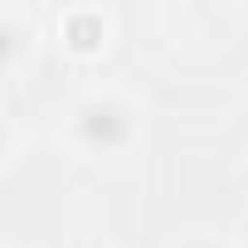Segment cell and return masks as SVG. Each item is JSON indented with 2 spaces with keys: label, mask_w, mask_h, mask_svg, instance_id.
Returning <instances> with one entry per match:
<instances>
[{
  "label": "cell",
  "mask_w": 248,
  "mask_h": 248,
  "mask_svg": "<svg viewBox=\"0 0 248 248\" xmlns=\"http://www.w3.org/2000/svg\"><path fill=\"white\" fill-rule=\"evenodd\" d=\"M63 141L83 161H117L141 141V107L122 88H88L63 117Z\"/></svg>",
  "instance_id": "cell-1"
},
{
  "label": "cell",
  "mask_w": 248,
  "mask_h": 248,
  "mask_svg": "<svg viewBox=\"0 0 248 248\" xmlns=\"http://www.w3.org/2000/svg\"><path fill=\"white\" fill-rule=\"evenodd\" d=\"M54 39H59L63 59L97 63L112 49V39H117V20H112L107 5H88V0H83V5H63L54 15Z\"/></svg>",
  "instance_id": "cell-2"
},
{
  "label": "cell",
  "mask_w": 248,
  "mask_h": 248,
  "mask_svg": "<svg viewBox=\"0 0 248 248\" xmlns=\"http://www.w3.org/2000/svg\"><path fill=\"white\" fill-rule=\"evenodd\" d=\"M34 49V15L25 5H0V78L20 73Z\"/></svg>",
  "instance_id": "cell-3"
},
{
  "label": "cell",
  "mask_w": 248,
  "mask_h": 248,
  "mask_svg": "<svg viewBox=\"0 0 248 248\" xmlns=\"http://www.w3.org/2000/svg\"><path fill=\"white\" fill-rule=\"evenodd\" d=\"M15 161V127H10V117L0 112V170H10Z\"/></svg>",
  "instance_id": "cell-4"
},
{
  "label": "cell",
  "mask_w": 248,
  "mask_h": 248,
  "mask_svg": "<svg viewBox=\"0 0 248 248\" xmlns=\"http://www.w3.org/2000/svg\"><path fill=\"white\" fill-rule=\"evenodd\" d=\"M180 248H233L229 238H214V233H200V238H190V243H180Z\"/></svg>",
  "instance_id": "cell-5"
}]
</instances>
